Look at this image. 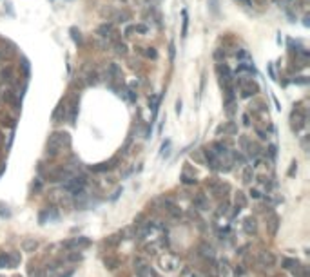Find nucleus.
<instances>
[{
	"label": "nucleus",
	"mask_w": 310,
	"mask_h": 277,
	"mask_svg": "<svg viewBox=\"0 0 310 277\" xmlns=\"http://www.w3.org/2000/svg\"><path fill=\"white\" fill-rule=\"evenodd\" d=\"M69 141H71V138H69L67 132H55V134H51L49 141H47V152L56 154L64 145H69Z\"/></svg>",
	"instance_id": "1"
},
{
	"label": "nucleus",
	"mask_w": 310,
	"mask_h": 277,
	"mask_svg": "<svg viewBox=\"0 0 310 277\" xmlns=\"http://www.w3.org/2000/svg\"><path fill=\"white\" fill-rule=\"evenodd\" d=\"M305 125V116L301 114V112H292V127L297 131V129H301Z\"/></svg>",
	"instance_id": "2"
},
{
	"label": "nucleus",
	"mask_w": 310,
	"mask_h": 277,
	"mask_svg": "<svg viewBox=\"0 0 310 277\" xmlns=\"http://www.w3.org/2000/svg\"><path fill=\"white\" fill-rule=\"evenodd\" d=\"M65 112H67V107H65V103H60L58 109H56V111H55V114H53L55 121H60V118H62V116L65 118Z\"/></svg>",
	"instance_id": "3"
},
{
	"label": "nucleus",
	"mask_w": 310,
	"mask_h": 277,
	"mask_svg": "<svg viewBox=\"0 0 310 277\" xmlns=\"http://www.w3.org/2000/svg\"><path fill=\"white\" fill-rule=\"evenodd\" d=\"M87 245H89V239L85 237H76L67 243V246H87Z\"/></svg>",
	"instance_id": "4"
},
{
	"label": "nucleus",
	"mask_w": 310,
	"mask_h": 277,
	"mask_svg": "<svg viewBox=\"0 0 310 277\" xmlns=\"http://www.w3.org/2000/svg\"><path fill=\"white\" fill-rule=\"evenodd\" d=\"M238 71H239V73H243V71H247V73H254V65H252L250 62H239Z\"/></svg>",
	"instance_id": "5"
},
{
	"label": "nucleus",
	"mask_w": 310,
	"mask_h": 277,
	"mask_svg": "<svg viewBox=\"0 0 310 277\" xmlns=\"http://www.w3.org/2000/svg\"><path fill=\"white\" fill-rule=\"evenodd\" d=\"M254 230H256V221L252 218L245 219V232H247V234H252Z\"/></svg>",
	"instance_id": "6"
},
{
	"label": "nucleus",
	"mask_w": 310,
	"mask_h": 277,
	"mask_svg": "<svg viewBox=\"0 0 310 277\" xmlns=\"http://www.w3.org/2000/svg\"><path fill=\"white\" fill-rule=\"evenodd\" d=\"M111 31H113V27H111L109 24H103V25H100V29H98L100 36H109L107 33H111Z\"/></svg>",
	"instance_id": "7"
},
{
	"label": "nucleus",
	"mask_w": 310,
	"mask_h": 277,
	"mask_svg": "<svg viewBox=\"0 0 310 277\" xmlns=\"http://www.w3.org/2000/svg\"><path fill=\"white\" fill-rule=\"evenodd\" d=\"M24 248L29 252V250H33V248H37V241H33V239H27L25 243H24Z\"/></svg>",
	"instance_id": "8"
},
{
	"label": "nucleus",
	"mask_w": 310,
	"mask_h": 277,
	"mask_svg": "<svg viewBox=\"0 0 310 277\" xmlns=\"http://www.w3.org/2000/svg\"><path fill=\"white\" fill-rule=\"evenodd\" d=\"M194 203H196V205H198V207H200L201 210H205V208H207V203H205V199L201 198V196H200V198H196V199H194Z\"/></svg>",
	"instance_id": "9"
},
{
	"label": "nucleus",
	"mask_w": 310,
	"mask_h": 277,
	"mask_svg": "<svg viewBox=\"0 0 310 277\" xmlns=\"http://www.w3.org/2000/svg\"><path fill=\"white\" fill-rule=\"evenodd\" d=\"M4 266H11V261L7 256H0V268H4Z\"/></svg>",
	"instance_id": "10"
},
{
	"label": "nucleus",
	"mask_w": 310,
	"mask_h": 277,
	"mask_svg": "<svg viewBox=\"0 0 310 277\" xmlns=\"http://www.w3.org/2000/svg\"><path fill=\"white\" fill-rule=\"evenodd\" d=\"M187 24H189V18H187V11H183V31H181L183 38H185V35H187Z\"/></svg>",
	"instance_id": "11"
},
{
	"label": "nucleus",
	"mask_w": 310,
	"mask_h": 277,
	"mask_svg": "<svg viewBox=\"0 0 310 277\" xmlns=\"http://www.w3.org/2000/svg\"><path fill=\"white\" fill-rule=\"evenodd\" d=\"M236 56H238V58H245V60L250 58V56H249V53H245V51H238V53H236Z\"/></svg>",
	"instance_id": "12"
},
{
	"label": "nucleus",
	"mask_w": 310,
	"mask_h": 277,
	"mask_svg": "<svg viewBox=\"0 0 310 277\" xmlns=\"http://www.w3.org/2000/svg\"><path fill=\"white\" fill-rule=\"evenodd\" d=\"M250 176H252V170H250V169H247V170H245V174H243V178H245V181H247V183L250 181Z\"/></svg>",
	"instance_id": "13"
},
{
	"label": "nucleus",
	"mask_w": 310,
	"mask_h": 277,
	"mask_svg": "<svg viewBox=\"0 0 310 277\" xmlns=\"http://www.w3.org/2000/svg\"><path fill=\"white\" fill-rule=\"evenodd\" d=\"M116 47H118V53H122V55L125 53V45L123 44H116Z\"/></svg>",
	"instance_id": "14"
},
{
	"label": "nucleus",
	"mask_w": 310,
	"mask_h": 277,
	"mask_svg": "<svg viewBox=\"0 0 310 277\" xmlns=\"http://www.w3.org/2000/svg\"><path fill=\"white\" fill-rule=\"evenodd\" d=\"M176 112H178V114L181 112V101H178V103H176Z\"/></svg>",
	"instance_id": "15"
},
{
	"label": "nucleus",
	"mask_w": 310,
	"mask_h": 277,
	"mask_svg": "<svg viewBox=\"0 0 310 277\" xmlns=\"http://www.w3.org/2000/svg\"><path fill=\"white\" fill-rule=\"evenodd\" d=\"M171 60H174V44H171Z\"/></svg>",
	"instance_id": "16"
},
{
	"label": "nucleus",
	"mask_w": 310,
	"mask_h": 277,
	"mask_svg": "<svg viewBox=\"0 0 310 277\" xmlns=\"http://www.w3.org/2000/svg\"><path fill=\"white\" fill-rule=\"evenodd\" d=\"M250 194H252V198H259V192H258V190H252Z\"/></svg>",
	"instance_id": "17"
},
{
	"label": "nucleus",
	"mask_w": 310,
	"mask_h": 277,
	"mask_svg": "<svg viewBox=\"0 0 310 277\" xmlns=\"http://www.w3.org/2000/svg\"><path fill=\"white\" fill-rule=\"evenodd\" d=\"M147 55H149V56H153V58H156V51H149Z\"/></svg>",
	"instance_id": "18"
},
{
	"label": "nucleus",
	"mask_w": 310,
	"mask_h": 277,
	"mask_svg": "<svg viewBox=\"0 0 310 277\" xmlns=\"http://www.w3.org/2000/svg\"><path fill=\"white\" fill-rule=\"evenodd\" d=\"M241 2H245L247 6H250V0H241Z\"/></svg>",
	"instance_id": "19"
}]
</instances>
